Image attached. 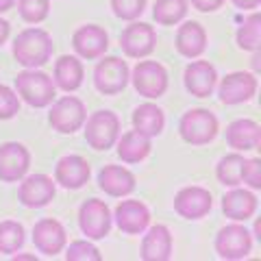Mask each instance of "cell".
Listing matches in <instances>:
<instances>
[{
	"label": "cell",
	"mask_w": 261,
	"mask_h": 261,
	"mask_svg": "<svg viewBox=\"0 0 261 261\" xmlns=\"http://www.w3.org/2000/svg\"><path fill=\"white\" fill-rule=\"evenodd\" d=\"M53 37L44 29H27L13 39V57L24 68H42L53 57Z\"/></svg>",
	"instance_id": "obj_1"
},
{
	"label": "cell",
	"mask_w": 261,
	"mask_h": 261,
	"mask_svg": "<svg viewBox=\"0 0 261 261\" xmlns=\"http://www.w3.org/2000/svg\"><path fill=\"white\" fill-rule=\"evenodd\" d=\"M15 94L31 107L44 109L48 105H53L57 96V87L46 72L37 68H27L15 76Z\"/></svg>",
	"instance_id": "obj_2"
},
{
	"label": "cell",
	"mask_w": 261,
	"mask_h": 261,
	"mask_svg": "<svg viewBox=\"0 0 261 261\" xmlns=\"http://www.w3.org/2000/svg\"><path fill=\"white\" fill-rule=\"evenodd\" d=\"M220 130V122L214 116V111L196 107L183 113L181 122H178V133H181L183 142L192 146H205L216 140Z\"/></svg>",
	"instance_id": "obj_3"
},
{
	"label": "cell",
	"mask_w": 261,
	"mask_h": 261,
	"mask_svg": "<svg viewBox=\"0 0 261 261\" xmlns=\"http://www.w3.org/2000/svg\"><path fill=\"white\" fill-rule=\"evenodd\" d=\"M85 142L94 150H109L120 137V118L109 109L94 111L85 118Z\"/></svg>",
	"instance_id": "obj_4"
},
{
	"label": "cell",
	"mask_w": 261,
	"mask_h": 261,
	"mask_svg": "<svg viewBox=\"0 0 261 261\" xmlns=\"http://www.w3.org/2000/svg\"><path fill=\"white\" fill-rule=\"evenodd\" d=\"M87 118L85 105L79 100L76 96H63L59 100H53L50 113H48V124L53 130L61 135H72L83 128Z\"/></svg>",
	"instance_id": "obj_5"
},
{
	"label": "cell",
	"mask_w": 261,
	"mask_h": 261,
	"mask_svg": "<svg viewBox=\"0 0 261 261\" xmlns=\"http://www.w3.org/2000/svg\"><path fill=\"white\" fill-rule=\"evenodd\" d=\"M214 246H216V252L220 259L238 261V259H244L250 255L252 235L242 222H233V224H226L220 228Z\"/></svg>",
	"instance_id": "obj_6"
},
{
	"label": "cell",
	"mask_w": 261,
	"mask_h": 261,
	"mask_svg": "<svg viewBox=\"0 0 261 261\" xmlns=\"http://www.w3.org/2000/svg\"><path fill=\"white\" fill-rule=\"evenodd\" d=\"M130 83L135 92L144 98H159L168 92V70L159 61H137L130 72Z\"/></svg>",
	"instance_id": "obj_7"
},
{
	"label": "cell",
	"mask_w": 261,
	"mask_h": 261,
	"mask_svg": "<svg viewBox=\"0 0 261 261\" xmlns=\"http://www.w3.org/2000/svg\"><path fill=\"white\" fill-rule=\"evenodd\" d=\"M130 70L120 57H102L94 70V85L105 96H116L128 85Z\"/></svg>",
	"instance_id": "obj_8"
},
{
	"label": "cell",
	"mask_w": 261,
	"mask_h": 261,
	"mask_svg": "<svg viewBox=\"0 0 261 261\" xmlns=\"http://www.w3.org/2000/svg\"><path fill=\"white\" fill-rule=\"evenodd\" d=\"M111 211L105 200L89 198L79 209V226L87 240H102L111 231Z\"/></svg>",
	"instance_id": "obj_9"
},
{
	"label": "cell",
	"mask_w": 261,
	"mask_h": 261,
	"mask_svg": "<svg viewBox=\"0 0 261 261\" xmlns=\"http://www.w3.org/2000/svg\"><path fill=\"white\" fill-rule=\"evenodd\" d=\"M154 46H157V33L150 24L146 22H130L120 35V48L122 53L130 59H144L148 57Z\"/></svg>",
	"instance_id": "obj_10"
},
{
	"label": "cell",
	"mask_w": 261,
	"mask_h": 261,
	"mask_svg": "<svg viewBox=\"0 0 261 261\" xmlns=\"http://www.w3.org/2000/svg\"><path fill=\"white\" fill-rule=\"evenodd\" d=\"M259 81L252 72H231L218 85V96L222 105H242L255 98Z\"/></svg>",
	"instance_id": "obj_11"
},
{
	"label": "cell",
	"mask_w": 261,
	"mask_h": 261,
	"mask_svg": "<svg viewBox=\"0 0 261 261\" xmlns=\"http://www.w3.org/2000/svg\"><path fill=\"white\" fill-rule=\"evenodd\" d=\"M214 207V196L209 190L198 185H190L178 190L174 196V211L185 220H200L205 218Z\"/></svg>",
	"instance_id": "obj_12"
},
{
	"label": "cell",
	"mask_w": 261,
	"mask_h": 261,
	"mask_svg": "<svg viewBox=\"0 0 261 261\" xmlns=\"http://www.w3.org/2000/svg\"><path fill=\"white\" fill-rule=\"evenodd\" d=\"M31 168V152L24 144L5 142L0 146V181L18 183Z\"/></svg>",
	"instance_id": "obj_13"
},
{
	"label": "cell",
	"mask_w": 261,
	"mask_h": 261,
	"mask_svg": "<svg viewBox=\"0 0 261 261\" xmlns=\"http://www.w3.org/2000/svg\"><path fill=\"white\" fill-rule=\"evenodd\" d=\"M72 48L81 59H100L109 48V35L98 24H85V27H79L72 35Z\"/></svg>",
	"instance_id": "obj_14"
},
{
	"label": "cell",
	"mask_w": 261,
	"mask_h": 261,
	"mask_svg": "<svg viewBox=\"0 0 261 261\" xmlns=\"http://www.w3.org/2000/svg\"><path fill=\"white\" fill-rule=\"evenodd\" d=\"M65 242H68V233L59 220L44 218L33 226V244L46 257H57L63 252Z\"/></svg>",
	"instance_id": "obj_15"
},
{
	"label": "cell",
	"mask_w": 261,
	"mask_h": 261,
	"mask_svg": "<svg viewBox=\"0 0 261 261\" xmlns=\"http://www.w3.org/2000/svg\"><path fill=\"white\" fill-rule=\"evenodd\" d=\"M18 198L24 207L42 209L55 198V181L48 174H29L20 178Z\"/></svg>",
	"instance_id": "obj_16"
},
{
	"label": "cell",
	"mask_w": 261,
	"mask_h": 261,
	"mask_svg": "<svg viewBox=\"0 0 261 261\" xmlns=\"http://www.w3.org/2000/svg\"><path fill=\"white\" fill-rule=\"evenodd\" d=\"M92 174L89 161L81 154H65L55 166V183H59L65 190H81Z\"/></svg>",
	"instance_id": "obj_17"
},
{
	"label": "cell",
	"mask_w": 261,
	"mask_h": 261,
	"mask_svg": "<svg viewBox=\"0 0 261 261\" xmlns=\"http://www.w3.org/2000/svg\"><path fill=\"white\" fill-rule=\"evenodd\" d=\"M185 89L196 98H209L218 85V72L209 61H192L183 72Z\"/></svg>",
	"instance_id": "obj_18"
},
{
	"label": "cell",
	"mask_w": 261,
	"mask_h": 261,
	"mask_svg": "<svg viewBox=\"0 0 261 261\" xmlns=\"http://www.w3.org/2000/svg\"><path fill=\"white\" fill-rule=\"evenodd\" d=\"M113 220L122 233L126 235H140L150 224V209L142 200H122L116 207Z\"/></svg>",
	"instance_id": "obj_19"
},
{
	"label": "cell",
	"mask_w": 261,
	"mask_h": 261,
	"mask_svg": "<svg viewBox=\"0 0 261 261\" xmlns=\"http://www.w3.org/2000/svg\"><path fill=\"white\" fill-rule=\"evenodd\" d=\"M259 207L257 196L250 190H240L238 185L222 196V214L233 222H246Z\"/></svg>",
	"instance_id": "obj_20"
},
{
	"label": "cell",
	"mask_w": 261,
	"mask_h": 261,
	"mask_svg": "<svg viewBox=\"0 0 261 261\" xmlns=\"http://www.w3.org/2000/svg\"><path fill=\"white\" fill-rule=\"evenodd\" d=\"M172 233L166 224H154L142 240V259L144 261H168L172 257Z\"/></svg>",
	"instance_id": "obj_21"
},
{
	"label": "cell",
	"mask_w": 261,
	"mask_h": 261,
	"mask_svg": "<svg viewBox=\"0 0 261 261\" xmlns=\"http://www.w3.org/2000/svg\"><path fill=\"white\" fill-rule=\"evenodd\" d=\"M135 174L130 170L122 168V166H105L100 172H98V187L113 198H122V196H128L135 190Z\"/></svg>",
	"instance_id": "obj_22"
},
{
	"label": "cell",
	"mask_w": 261,
	"mask_h": 261,
	"mask_svg": "<svg viewBox=\"0 0 261 261\" xmlns=\"http://www.w3.org/2000/svg\"><path fill=\"white\" fill-rule=\"evenodd\" d=\"M174 46H176L178 55L185 57V59H196V57H200L207 50V33L202 29V24L194 22V20L183 22L176 31Z\"/></svg>",
	"instance_id": "obj_23"
},
{
	"label": "cell",
	"mask_w": 261,
	"mask_h": 261,
	"mask_svg": "<svg viewBox=\"0 0 261 261\" xmlns=\"http://www.w3.org/2000/svg\"><path fill=\"white\" fill-rule=\"evenodd\" d=\"M259 142H261V126L255 120L242 118V120H235L226 126V144L238 152L257 150Z\"/></svg>",
	"instance_id": "obj_24"
},
{
	"label": "cell",
	"mask_w": 261,
	"mask_h": 261,
	"mask_svg": "<svg viewBox=\"0 0 261 261\" xmlns=\"http://www.w3.org/2000/svg\"><path fill=\"white\" fill-rule=\"evenodd\" d=\"M83 79H85V70H83V63L79 61V57L63 55L55 61V72H53L55 87L70 94V92H76L83 85Z\"/></svg>",
	"instance_id": "obj_25"
},
{
	"label": "cell",
	"mask_w": 261,
	"mask_h": 261,
	"mask_svg": "<svg viewBox=\"0 0 261 261\" xmlns=\"http://www.w3.org/2000/svg\"><path fill=\"white\" fill-rule=\"evenodd\" d=\"M118 157L124 163H140L150 154L152 142L150 137H146L140 130H128L122 137H118Z\"/></svg>",
	"instance_id": "obj_26"
},
{
	"label": "cell",
	"mask_w": 261,
	"mask_h": 261,
	"mask_svg": "<svg viewBox=\"0 0 261 261\" xmlns=\"http://www.w3.org/2000/svg\"><path fill=\"white\" fill-rule=\"evenodd\" d=\"M133 128L144 133L146 137H157L163 133V126H166V116H163V109L157 107L154 102H144L133 111Z\"/></svg>",
	"instance_id": "obj_27"
},
{
	"label": "cell",
	"mask_w": 261,
	"mask_h": 261,
	"mask_svg": "<svg viewBox=\"0 0 261 261\" xmlns=\"http://www.w3.org/2000/svg\"><path fill=\"white\" fill-rule=\"evenodd\" d=\"M187 11H190L187 0H157L152 7V18L161 27H174L185 18Z\"/></svg>",
	"instance_id": "obj_28"
},
{
	"label": "cell",
	"mask_w": 261,
	"mask_h": 261,
	"mask_svg": "<svg viewBox=\"0 0 261 261\" xmlns=\"http://www.w3.org/2000/svg\"><path fill=\"white\" fill-rule=\"evenodd\" d=\"M244 154H240L238 150L231 154H224L222 159L218 161L216 166V176L218 181L226 185V187H235L242 183V168H244Z\"/></svg>",
	"instance_id": "obj_29"
},
{
	"label": "cell",
	"mask_w": 261,
	"mask_h": 261,
	"mask_svg": "<svg viewBox=\"0 0 261 261\" xmlns=\"http://www.w3.org/2000/svg\"><path fill=\"white\" fill-rule=\"evenodd\" d=\"M235 42L242 50H248V53H255L261 48V18L257 11H252L244 24L235 33Z\"/></svg>",
	"instance_id": "obj_30"
},
{
	"label": "cell",
	"mask_w": 261,
	"mask_h": 261,
	"mask_svg": "<svg viewBox=\"0 0 261 261\" xmlns=\"http://www.w3.org/2000/svg\"><path fill=\"white\" fill-rule=\"evenodd\" d=\"M24 226L15 220L0 222V255H13L24 246Z\"/></svg>",
	"instance_id": "obj_31"
},
{
	"label": "cell",
	"mask_w": 261,
	"mask_h": 261,
	"mask_svg": "<svg viewBox=\"0 0 261 261\" xmlns=\"http://www.w3.org/2000/svg\"><path fill=\"white\" fill-rule=\"evenodd\" d=\"M18 11L24 22L39 24L48 18L50 3H48V0H18Z\"/></svg>",
	"instance_id": "obj_32"
},
{
	"label": "cell",
	"mask_w": 261,
	"mask_h": 261,
	"mask_svg": "<svg viewBox=\"0 0 261 261\" xmlns=\"http://www.w3.org/2000/svg\"><path fill=\"white\" fill-rule=\"evenodd\" d=\"M65 259L68 261H100L102 255L89 240H76L65 250Z\"/></svg>",
	"instance_id": "obj_33"
},
{
	"label": "cell",
	"mask_w": 261,
	"mask_h": 261,
	"mask_svg": "<svg viewBox=\"0 0 261 261\" xmlns=\"http://www.w3.org/2000/svg\"><path fill=\"white\" fill-rule=\"evenodd\" d=\"M111 9L120 20L133 22L146 9V0H111Z\"/></svg>",
	"instance_id": "obj_34"
},
{
	"label": "cell",
	"mask_w": 261,
	"mask_h": 261,
	"mask_svg": "<svg viewBox=\"0 0 261 261\" xmlns=\"http://www.w3.org/2000/svg\"><path fill=\"white\" fill-rule=\"evenodd\" d=\"M20 111V98L11 87L0 85V120H11Z\"/></svg>",
	"instance_id": "obj_35"
},
{
	"label": "cell",
	"mask_w": 261,
	"mask_h": 261,
	"mask_svg": "<svg viewBox=\"0 0 261 261\" xmlns=\"http://www.w3.org/2000/svg\"><path fill=\"white\" fill-rule=\"evenodd\" d=\"M242 183H246L250 190H261V159L252 157V159L244 161Z\"/></svg>",
	"instance_id": "obj_36"
},
{
	"label": "cell",
	"mask_w": 261,
	"mask_h": 261,
	"mask_svg": "<svg viewBox=\"0 0 261 261\" xmlns=\"http://www.w3.org/2000/svg\"><path fill=\"white\" fill-rule=\"evenodd\" d=\"M187 3H192V7L196 11H202V13H214L218 9H222V5L226 0H187Z\"/></svg>",
	"instance_id": "obj_37"
},
{
	"label": "cell",
	"mask_w": 261,
	"mask_h": 261,
	"mask_svg": "<svg viewBox=\"0 0 261 261\" xmlns=\"http://www.w3.org/2000/svg\"><path fill=\"white\" fill-rule=\"evenodd\" d=\"M233 5L238 7V9L252 11V9H257V7L261 5V0H233Z\"/></svg>",
	"instance_id": "obj_38"
},
{
	"label": "cell",
	"mask_w": 261,
	"mask_h": 261,
	"mask_svg": "<svg viewBox=\"0 0 261 261\" xmlns=\"http://www.w3.org/2000/svg\"><path fill=\"white\" fill-rule=\"evenodd\" d=\"M9 33H11V24L0 18V48H3V44L9 39Z\"/></svg>",
	"instance_id": "obj_39"
},
{
	"label": "cell",
	"mask_w": 261,
	"mask_h": 261,
	"mask_svg": "<svg viewBox=\"0 0 261 261\" xmlns=\"http://www.w3.org/2000/svg\"><path fill=\"white\" fill-rule=\"evenodd\" d=\"M13 5H15V0H0V13L13 9Z\"/></svg>",
	"instance_id": "obj_40"
},
{
	"label": "cell",
	"mask_w": 261,
	"mask_h": 261,
	"mask_svg": "<svg viewBox=\"0 0 261 261\" xmlns=\"http://www.w3.org/2000/svg\"><path fill=\"white\" fill-rule=\"evenodd\" d=\"M11 257H13V261H20V259H29V261H35V259H37L35 255H15V252H13Z\"/></svg>",
	"instance_id": "obj_41"
},
{
	"label": "cell",
	"mask_w": 261,
	"mask_h": 261,
	"mask_svg": "<svg viewBox=\"0 0 261 261\" xmlns=\"http://www.w3.org/2000/svg\"><path fill=\"white\" fill-rule=\"evenodd\" d=\"M252 68L259 70V50H255V57H252Z\"/></svg>",
	"instance_id": "obj_42"
}]
</instances>
